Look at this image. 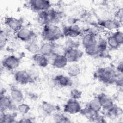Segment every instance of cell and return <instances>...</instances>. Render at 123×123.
I'll list each match as a JSON object with an SVG mask.
<instances>
[{"label": "cell", "instance_id": "6da1fadb", "mask_svg": "<svg viewBox=\"0 0 123 123\" xmlns=\"http://www.w3.org/2000/svg\"><path fill=\"white\" fill-rule=\"evenodd\" d=\"M41 36L44 40L50 42H53L63 37L62 29L54 24L44 25Z\"/></svg>", "mask_w": 123, "mask_h": 123}, {"label": "cell", "instance_id": "7a4b0ae2", "mask_svg": "<svg viewBox=\"0 0 123 123\" xmlns=\"http://www.w3.org/2000/svg\"><path fill=\"white\" fill-rule=\"evenodd\" d=\"M38 22L43 25L54 24L58 22L62 17V13L56 9L50 8L47 11L38 13Z\"/></svg>", "mask_w": 123, "mask_h": 123}, {"label": "cell", "instance_id": "3957f363", "mask_svg": "<svg viewBox=\"0 0 123 123\" xmlns=\"http://www.w3.org/2000/svg\"><path fill=\"white\" fill-rule=\"evenodd\" d=\"M97 78L101 82L107 84L115 83L118 74L111 67H105L98 69L96 72Z\"/></svg>", "mask_w": 123, "mask_h": 123}, {"label": "cell", "instance_id": "277c9868", "mask_svg": "<svg viewBox=\"0 0 123 123\" xmlns=\"http://www.w3.org/2000/svg\"><path fill=\"white\" fill-rule=\"evenodd\" d=\"M28 5L32 10L38 13L47 11L51 7V2L45 0H31L28 1Z\"/></svg>", "mask_w": 123, "mask_h": 123}, {"label": "cell", "instance_id": "5b68a950", "mask_svg": "<svg viewBox=\"0 0 123 123\" xmlns=\"http://www.w3.org/2000/svg\"><path fill=\"white\" fill-rule=\"evenodd\" d=\"M63 55L68 62L74 63L77 62L83 55V52L77 48L68 47L64 51Z\"/></svg>", "mask_w": 123, "mask_h": 123}, {"label": "cell", "instance_id": "8992f818", "mask_svg": "<svg viewBox=\"0 0 123 123\" xmlns=\"http://www.w3.org/2000/svg\"><path fill=\"white\" fill-rule=\"evenodd\" d=\"M11 98L10 96L6 95H0V111L5 112L7 110H11L12 112L17 111V106Z\"/></svg>", "mask_w": 123, "mask_h": 123}, {"label": "cell", "instance_id": "52a82bcc", "mask_svg": "<svg viewBox=\"0 0 123 123\" xmlns=\"http://www.w3.org/2000/svg\"><path fill=\"white\" fill-rule=\"evenodd\" d=\"M23 20L13 17H7L4 19V24L10 30L15 33L23 27Z\"/></svg>", "mask_w": 123, "mask_h": 123}, {"label": "cell", "instance_id": "ba28073f", "mask_svg": "<svg viewBox=\"0 0 123 123\" xmlns=\"http://www.w3.org/2000/svg\"><path fill=\"white\" fill-rule=\"evenodd\" d=\"M14 77L15 81L21 85L28 84L34 81L31 74L25 70L16 71L14 74Z\"/></svg>", "mask_w": 123, "mask_h": 123}, {"label": "cell", "instance_id": "9c48e42d", "mask_svg": "<svg viewBox=\"0 0 123 123\" xmlns=\"http://www.w3.org/2000/svg\"><path fill=\"white\" fill-rule=\"evenodd\" d=\"M81 109V106L78 101L71 98L67 101L63 107L64 112L70 114L80 113Z\"/></svg>", "mask_w": 123, "mask_h": 123}, {"label": "cell", "instance_id": "30bf717a", "mask_svg": "<svg viewBox=\"0 0 123 123\" xmlns=\"http://www.w3.org/2000/svg\"><path fill=\"white\" fill-rule=\"evenodd\" d=\"M20 64V59L14 55H9L2 62V66L9 70H14L17 68Z\"/></svg>", "mask_w": 123, "mask_h": 123}, {"label": "cell", "instance_id": "8fae6325", "mask_svg": "<svg viewBox=\"0 0 123 123\" xmlns=\"http://www.w3.org/2000/svg\"><path fill=\"white\" fill-rule=\"evenodd\" d=\"M15 34L17 38L25 42H28L34 39L35 36V34L32 30L26 27H23Z\"/></svg>", "mask_w": 123, "mask_h": 123}, {"label": "cell", "instance_id": "7c38bea8", "mask_svg": "<svg viewBox=\"0 0 123 123\" xmlns=\"http://www.w3.org/2000/svg\"><path fill=\"white\" fill-rule=\"evenodd\" d=\"M80 113L87 119L92 121L102 122H103L102 120L104 119L103 117L99 114V112L94 111L87 107L82 109Z\"/></svg>", "mask_w": 123, "mask_h": 123}, {"label": "cell", "instance_id": "4fadbf2b", "mask_svg": "<svg viewBox=\"0 0 123 123\" xmlns=\"http://www.w3.org/2000/svg\"><path fill=\"white\" fill-rule=\"evenodd\" d=\"M63 36L69 38H75L79 36L81 34L80 28L75 25L65 26L62 30Z\"/></svg>", "mask_w": 123, "mask_h": 123}, {"label": "cell", "instance_id": "5bb4252c", "mask_svg": "<svg viewBox=\"0 0 123 123\" xmlns=\"http://www.w3.org/2000/svg\"><path fill=\"white\" fill-rule=\"evenodd\" d=\"M53 81L54 84L61 87L71 86L73 85V81L70 77L63 74H58L56 75Z\"/></svg>", "mask_w": 123, "mask_h": 123}, {"label": "cell", "instance_id": "9a60e30c", "mask_svg": "<svg viewBox=\"0 0 123 123\" xmlns=\"http://www.w3.org/2000/svg\"><path fill=\"white\" fill-rule=\"evenodd\" d=\"M101 106V108L105 110L111 108L114 105V102L111 98L104 93H101L97 98Z\"/></svg>", "mask_w": 123, "mask_h": 123}, {"label": "cell", "instance_id": "2e32d148", "mask_svg": "<svg viewBox=\"0 0 123 123\" xmlns=\"http://www.w3.org/2000/svg\"><path fill=\"white\" fill-rule=\"evenodd\" d=\"M99 25L108 30H114L118 29L121 25V22L115 19H106L99 22Z\"/></svg>", "mask_w": 123, "mask_h": 123}, {"label": "cell", "instance_id": "e0dca14e", "mask_svg": "<svg viewBox=\"0 0 123 123\" xmlns=\"http://www.w3.org/2000/svg\"><path fill=\"white\" fill-rule=\"evenodd\" d=\"M55 46L53 42H47L40 46L39 52L47 57L53 56L54 54Z\"/></svg>", "mask_w": 123, "mask_h": 123}, {"label": "cell", "instance_id": "ac0fdd59", "mask_svg": "<svg viewBox=\"0 0 123 123\" xmlns=\"http://www.w3.org/2000/svg\"><path fill=\"white\" fill-rule=\"evenodd\" d=\"M97 42L95 35L92 33L86 34L82 39V44L85 49L97 45Z\"/></svg>", "mask_w": 123, "mask_h": 123}, {"label": "cell", "instance_id": "d6986e66", "mask_svg": "<svg viewBox=\"0 0 123 123\" xmlns=\"http://www.w3.org/2000/svg\"><path fill=\"white\" fill-rule=\"evenodd\" d=\"M52 60V65L58 69L64 68L68 64V62L63 54H55Z\"/></svg>", "mask_w": 123, "mask_h": 123}, {"label": "cell", "instance_id": "ffe728a7", "mask_svg": "<svg viewBox=\"0 0 123 123\" xmlns=\"http://www.w3.org/2000/svg\"><path fill=\"white\" fill-rule=\"evenodd\" d=\"M10 97L16 104L21 103L24 100V94L22 91L14 86H12L10 88Z\"/></svg>", "mask_w": 123, "mask_h": 123}, {"label": "cell", "instance_id": "44dd1931", "mask_svg": "<svg viewBox=\"0 0 123 123\" xmlns=\"http://www.w3.org/2000/svg\"><path fill=\"white\" fill-rule=\"evenodd\" d=\"M32 59L37 65L41 67H46L49 64L48 58L40 52L33 54Z\"/></svg>", "mask_w": 123, "mask_h": 123}, {"label": "cell", "instance_id": "7402d4cb", "mask_svg": "<svg viewBox=\"0 0 123 123\" xmlns=\"http://www.w3.org/2000/svg\"><path fill=\"white\" fill-rule=\"evenodd\" d=\"M17 114L15 112L12 113H5V112L0 111V123H8L15 122V119Z\"/></svg>", "mask_w": 123, "mask_h": 123}, {"label": "cell", "instance_id": "603a6c76", "mask_svg": "<svg viewBox=\"0 0 123 123\" xmlns=\"http://www.w3.org/2000/svg\"><path fill=\"white\" fill-rule=\"evenodd\" d=\"M40 46L37 41L33 39L32 40L27 42L25 45V49L29 52L33 54L39 52Z\"/></svg>", "mask_w": 123, "mask_h": 123}, {"label": "cell", "instance_id": "cb8c5ba5", "mask_svg": "<svg viewBox=\"0 0 123 123\" xmlns=\"http://www.w3.org/2000/svg\"><path fill=\"white\" fill-rule=\"evenodd\" d=\"M41 109L43 111L47 114H50L57 110V107L54 105L45 101L42 102Z\"/></svg>", "mask_w": 123, "mask_h": 123}, {"label": "cell", "instance_id": "d4e9b609", "mask_svg": "<svg viewBox=\"0 0 123 123\" xmlns=\"http://www.w3.org/2000/svg\"><path fill=\"white\" fill-rule=\"evenodd\" d=\"M81 73V68L77 64L71 65L67 69V74L70 77L78 76Z\"/></svg>", "mask_w": 123, "mask_h": 123}, {"label": "cell", "instance_id": "484cf974", "mask_svg": "<svg viewBox=\"0 0 123 123\" xmlns=\"http://www.w3.org/2000/svg\"><path fill=\"white\" fill-rule=\"evenodd\" d=\"M106 111V115L107 117L111 120L116 119L120 114V109L115 106V105L112 107L107 110Z\"/></svg>", "mask_w": 123, "mask_h": 123}, {"label": "cell", "instance_id": "4316f807", "mask_svg": "<svg viewBox=\"0 0 123 123\" xmlns=\"http://www.w3.org/2000/svg\"><path fill=\"white\" fill-rule=\"evenodd\" d=\"M86 107L97 112H99L102 109L101 106L97 98H94L89 101Z\"/></svg>", "mask_w": 123, "mask_h": 123}, {"label": "cell", "instance_id": "83f0119b", "mask_svg": "<svg viewBox=\"0 0 123 123\" xmlns=\"http://www.w3.org/2000/svg\"><path fill=\"white\" fill-rule=\"evenodd\" d=\"M106 42L107 46H108L111 49H117L121 46L113 35L109 36L107 37Z\"/></svg>", "mask_w": 123, "mask_h": 123}, {"label": "cell", "instance_id": "f1b7e54d", "mask_svg": "<svg viewBox=\"0 0 123 123\" xmlns=\"http://www.w3.org/2000/svg\"><path fill=\"white\" fill-rule=\"evenodd\" d=\"M85 52L86 54L90 56L95 57V56H99V55L100 53L98 46L97 45L85 49Z\"/></svg>", "mask_w": 123, "mask_h": 123}, {"label": "cell", "instance_id": "f546056e", "mask_svg": "<svg viewBox=\"0 0 123 123\" xmlns=\"http://www.w3.org/2000/svg\"><path fill=\"white\" fill-rule=\"evenodd\" d=\"M53 120L57 123H67L70 122L69 119L64 114L61 112H56L53 114Z\"/></svg>", "mask_w": 123, "mask_h": 123}, {"label": "cell", "instance_id": "4dcf8cb0", "mask_svg": "<svg viewBox=\"0 0 123 123\" xmlns=\"http://www.w3.org/2000/svg\"><path fill=\"white\" fill-rule=\"evenodd\" d=\"M30 110V107L29 105L24 103L19 104L17 106V111L22 114H26Z\"/></svg>", "mask_w": 123, "mask_h": 123}, {"label": "cell", "instance_id": "1f68e13d", "mask_svg": "<svg viewBox=\"0 0 123 123\" xmlns=\"http://www.w3.org/2000/svg\"><path fill=\"white\" fill-rule=\"evenodd\" d=\"M0 35V49H2V48L5 47V46L7 43V33L5 32L4 30H1Z\"/></svg>", "mask_w": 123, "mask_h": 123}, {"label": "cell", "instance_id": "d6a6232c", "mask_svg": "<svg viewBox=\"0 0 123 123\" xmlns=\"http://www.w3.org/2000/svg\"><path fill=\"white\" fill-rule=\"evenodd\" d=\"M70 95L71 98L78 100L81 97L82 93L80 90L76 88H74L71 90Z\"/></svg>", "mask_w": 123, "mask_h": 123}, {"label": "cell", "instance_id": "836d02e7", "mask_svg": "<svg viewBox=\"0 0 123 123\" xmlns=\"http://www.w3.org/2000/svg\"><path fill=\"white\" fill-rule=\"evenodd\" d=\"M112 35L115 38L116 40L119 43L120 45H122L123 43V33L120 31H117L114 32Z\"/></svg>", "mask_w": 123, "mask_h": 123}, {"label": "cell", "instance_id": "e575fe53", "mask_svg": "<svg viewBox=\"0 0 123 123\" xmlns=\"http://www.w3.org/2000/svg\"><path fill=\"white\" fill-rule=\"evenodd\" d=\"M123 62H120L118 64L117 66L116 67V70H117V72L118 73V74H123Z\"/></svg>", "mask_w": 123, "mask_h": 123}, {"label": "cell", "instance_id": "d590c367", "mask_svg": "<svg viewBox=\"0 0 123 123\" xmlns=\"http://www.w3.org/2000/svg\"><path fill=\"white\" fill-rule=\"evenodd\" d=\"M32 122V121L30 118L25 117V118H23L20 119V120H19L18 122L23 123H31Z\"/></svg>", "mask_w": 123, "mask_h": 123}, {"label": "cell", "instance_id": "8d00e7d4", "mask_svg": "<svg viewBox=\"0 0 123 123\" xmlns=\"http://www.w3.org/2000/svg\"><path fill=\"white\" fill-rule=\"evenodd\" d=\"M37 96H36V95H35V94L33 93H31V92H30L29 94H28V97H29L30 98H31V99H34V98H35L37 97ZM35 99H36V98H35Z\"/></svg>", "mask_w": 123, "mask_h": 123}]
</instances>
